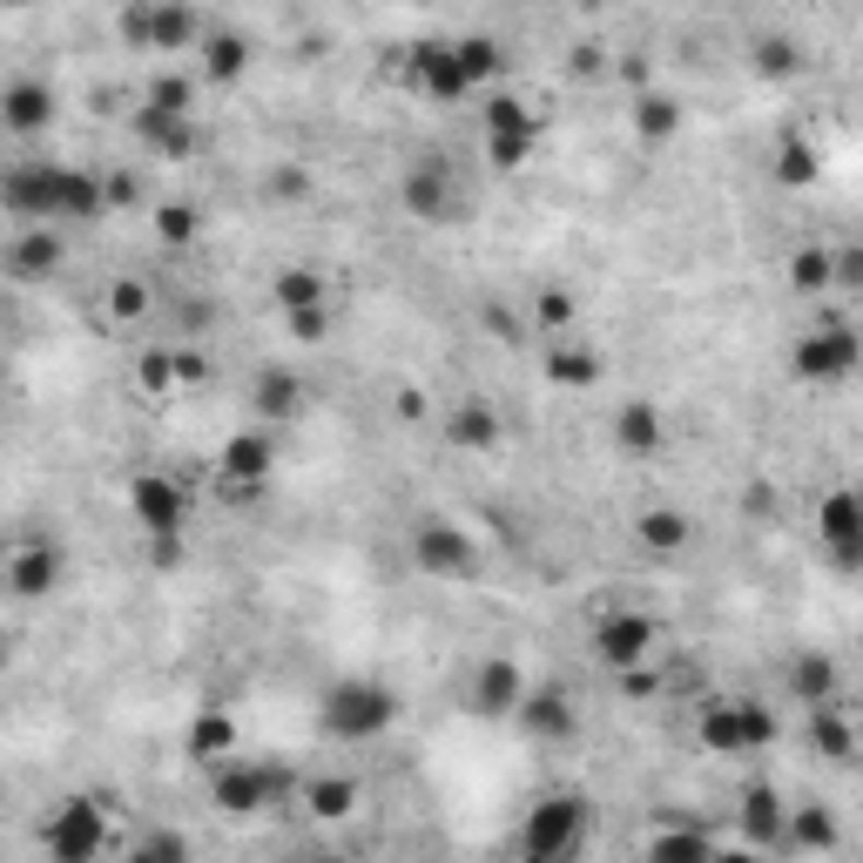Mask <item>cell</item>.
<instances>
[{
	"label": "cell",
	"instance_id": "6",
	"mask_svg": "<svg viewBox=\"0 0 863 863\" xmlns=\"http://www.w3.org/2000/svg\"><path fill=\"white\" fill-rule=\"evenodd\" d=\"M856 506H850V493H837L830 499V513H823V527H830V540H837V554H850V546H856Z\"/></svg>",
	"mask_w": 863,
	"mask_h": 863
},
{
	"label": "cell",
	"instance_id": "3",
	"mask_svg": "<svg viewBox=\"0 0 863 863\" xmlns=\"http://www.w3.org/2000/svg\"><path fill=\"white\" fill-rule=\"evenodd\" d=\"M648 641H654V627L635 620V614L601 627V654H607V661H635V654H648Z\"/></svg>",
	"mask_w": 863,
	"mask_h": 863
},
{
	"label": "cell",
	"instance_id": "1",
	"mask_svg": "<svg viewBox=\"0 0 863 863\" xmlns=\"http://www.w3.org/2000/svg\"><path fill=\"white\" fill-rule=\"evenodd\" d=\"M135 506H142V520H149L155 540H176V486L142 480V486H135Z\"/></svg>",
	"mask_w": 863,
	"mask_h": 863
},
{
	"label": "cell",
	"instance_id": "7",
	"mask_svg": "<svg viewBox=\"0 0 863 863\" xmlns=\"http://www.w3.org/2000/svg\"><path fill=\"white\" fill-rule=\"evenodd\" d=\"M641 533H648V546H682V520H669V513H654V520H641Z\"/></svg>",
	"mask_w": 863,
	"mask_h": 863
},
{
	"label": "cell",
	"instance_id": "4",
	"mask_svg": "<svg viewBox=\"0 0 863 863\" xmlns=\"http://www.w3.org/2000/svg\"><path fill=\"white\" fill-rule=\"evenodd\" d=\"M331 716H338V729H378L385 722V695H371V688H344L338 701H331Z\"/></svg>",
	"mask_w": 863,
	"mask_h": 863
},
{
	"label": "cell",
	"instance_id": "2",
	"mask_svg": "<svg viewBox=\"0 0 863 863\" xmlns=\"http://www.w3.org/2000/svg\"><path fill=\"white\" fill-rule=\"evenodd\" d=\"M418 560L459 574V567H473V546H465V533H452V527H432V533L418 540Z\"/></svg>",
	"mask_w": 863,
	"mask_h": 863
},
{
	"label": "cell",
	"instance_id": "8",
	"mask_svg": "<svg viewBox=\"0 0 863 863\" xmlns=\"http://www.w3.org/2000/svg\"><path fill=\"white\" fill-rule=\"evenodd\" d=\"M620 439H627V446H654V412H641V405H635V412L620 418Z\"/></svg>",
	"mask_w": 863,
	"mask_h": 863
},
{
	"label": "cell",
	"instance_id": "5",
	"mask_svg": "<svg viewBox=\"0 0 863 863\" xmlns=\"http://www.w3.org/2000/svg\"><path fill=\"white\" fill-rule=\"evenodd\" d=\"M0 108H8L14 129H42V122H48V88H14Z\"/></svg>",
	"mask_w": 863,
	"mask_h": 863
}]
</instances>
